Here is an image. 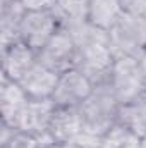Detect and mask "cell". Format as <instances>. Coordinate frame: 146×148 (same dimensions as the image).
Masks as SVG:
<instances>
[{
	"label": "cell",
	"instance_id": "cell-1",
	"mask_svg": "<svg viewBox=\"0 0 146 148\" xmlns=\"http://www.w3.org/2000/svg\"><path fill=\"white\" fill-rule=\"evenodd\" d=\"M79 110L83 117V131L105 136L119 122L120 103L117 102L110 83H107L95 86L91 95L79 105Z\"/></svg>",
	"mask_w": 146,
	"mask_h": 148
},
{
	"label": "cell",
	"instance_id": "cell-2",
	"mask_svg": "<svg viewBox=\"0 0 146 148\" xmlns=\"http://www.w3.org/2000/svg\"><path fill=\"white\" fill-rule=\"evenodd\" d=\"M108 47L115 59L136 57L146 48V24L124 12L108 31Z\"/></svg>",
	"mask_w": 146,
	"mask_h": 148
},
{
	"label": "cell",
	"instance_id": "cell-3",
	"mask_svg": "<svg viewBox=\"0 0 146 148\" xmlns=\"http://www.w3.org/2000/svg\"><path fill=\"white\" fill-rule=\"evenodd\" d=\"M110 86L120 105L134 102L145 91V77L138 57H120L115 59Z\"/></svg>",
	"mask_w": 146,
	"mask_h": 148
},
{
	"label": "cell",
	"instance_id": "cell-4",
	"mask_svg": "<svg viewBox=\"0 0 146 148\" xmlns=\"http://www.w3.org/2000/svg\"><path fill=\"white\" fill-rule=\"evenodd\" d=\"M77 60H79V50L71 33L65 29H60L38 52V62L59 76L76 69Z\"/></svg>",
	"mask_w": 146,
	"mask_h": 148
},
{
	"label": "cell",
	"instance_id": "cell-5",
	"mask_svg": "<svg viewBox=\"0 0 146 148\" xmlns=\"http://www.w3.org/2000/svg\"><path fill=\"white\" fill-rule=\"evenodd\" d=\"M115 64V57L110 50L108 43H95L84 48H79L77 67L84 74L93 86L110 83L112 69Z\"/></svg>",
	"mask_w": 146,
	"mask_h": 148
},
{
	"label": "cell",
	"instance_id": "cell-6",
	"mask_svg": "<svg viewBox=\"0 0 146 148\" xmlns=\"http://www.w3.org/2000/svg\"><path fill=\"white\" fill-rule=\"evenodd\" d=\"M59 31L60 23L53 10L26 12L21 24V41L38 53Z\"/></svg>",
	"mask_w": 146,
	"mask_h": 148
},
{
	"label": "cell",
	"instance_id": "cell-7",
	"mask_svg": "<svg viewBox=\"0 0 146 148\" xmlns=\"http://www.w3.org/2000/svg\"><path fill=\"white\" fill-rule=\"evenodd\" d=\"M93 88V83L79 69H72L59 76L52 100L57 107H79L91 95Z\"/></svg>",
	"mask_w": 146,
	"mask_h": 148
},
{
	"label": "cell",
	"instance_id": "cell-8",
	"mask_svg": "<svg viewBox=\"0 0 146 148\" xmlns=\"http://www.w3.org/2000/svg\"><path fill=\"white\" fill-rule=\"evenodd\" d=\"M29 98L19 86V83L3 76L2 93H0V109H2V122L19 131L23 115L28 109Z\"/></svg>",
	"mask_w": 146,
	"mask_h": 148
},
{
	"label": "cell",
	"instance_id": "cell-9",
	"mask_svg": "<svg viewBox=\"0 0 146 148\" xmlns=\"http://www.w3.org/2000/svg\"><path fill=\"white\" fill-rule=\"evenodd\" d=\"M2 59L3 76L17 83L38 62V53L26 43L16 41L10 47L2 48Z\"/></svg>",
	"mask_w": 146,
	"mask_h": 148
},
{
	"label": "cell",
	"instance_id": "cell-10",
	"mask_svg": "<svg viewBox=\"0 0 146 148\" xmlns=\"http://www.w3.org/2000/svg\"><path fill=\"white\" fill-rule=\"evenodd\" d=\"M23 91L28 95L29 100H48L53 97L57 83H59V74L46 69L36 62L21 81H17Z\"/></svg>",
	"mask_w": 146,
	"mask_h": 148
},
{
	"label": "cell",
	"instance_id": "cell-11",
	"mask_svg": "<svg viewBox=\"0 0 146 148\" xmlns=\"http://www.w3.org/2000/svg\"><path fill=\"white\" fill-rule=\"evenodd\" d=\"M83 131V117L79 107H57L50 122V136L55 145L71 143Z\"/></svg>",
	"mask_w": 146,
	"mask_h": 148
},
{
	"label": "cell",
	"instance_id": "cell-12",
	"mask_svg": "<svg viewBox=\"0 0 146 148\" xmlns=\"http://www.w3.org/2000/svg\"><path fill=\"white\" fill-rule=\"evenodd\" d=\"M55 109H57V105L53 103L52 98H48V100H29L28 109L23 115L19 131L28 133L35 138L48 134L50 122H52Z\"/></svg>",
	"mask_w": 146,
	"mask_h": 148
},
{
	"label": "cell",
	"instance_id": "cell-13",
	"mask_svg": "<svg viewBox=\"0 0 146 148\" xmlns=\"http://www.w3.org/2000/svg\"><path fill=\"white\" fill-rule=\"evenodd\" d=\"M26 16V9L21 0H12L2 3V17H0V36L2 48L10 47L16 41H21V24Z\"/></svg>",
	"mask_w": 146,
	"mask_h": 148
},
{
	"label": "cell",
	"instance_id": "cell-14",
	"mask_svg": "<svg viewBox=\"0 0 146 148\" xmlns=\"http://www.w3.org/2000/svg\"><path fill=\"white\" fill-rule=\"evenodd\" d=\"M122 14L120 0H89L88 3V23L105 31L112 29Z\"/></svg>",
	"mask_w": 146,
	"mask_h": 148
},
{
	"label": "cell",
	"instance_id": "cell-15",
	"mask_svg": "<svg viewBox=\"0 0 146 148\" xmlns=\"http://www.w3.org/2000/svg\"><path fill=\"white\" fill-rule=\"evenodd\" d=\"M117 124L129 127L141 140L146 138V91H143L134 102L127 105H120Z\"/></svg>",
	"mask_w": 146,
	"mask_h": 148
},
{
	"label": "cell",
	"instance_id": "cell-16",
	"mask_svg": "<svg viewBox=\"0 0 146 148\" xmlns=\"http://www.w3.org/2000/svg\"><path fill=\"white\" fill-rule=\"evenodd\" d=\"M89 0H57L53 12L60 23V29H71L88 21Z\"/></svg>",
	"mask_w": 146,
	"mask_h": 148
},
{
	"label": "cell",
	"instance_id": "cell-17",
	"mask_svg": "<svg viewBox=\"0 0 146 148\" xmlns=\"http://www.w3.org/2000/svg\"><path fill=\"white\" fill-rule=\"evenodd\" d=\"M102 148H141V138L122 124H115L103 136Z\"/></svg>",
	"mask_w": 146,
	"mask_h": 148
},
{
	"label": "cell",
	"instance_id": "cell-18",
	"mask_svg": "<svg viewBox=\"0 0 146 148\" xmlns=\"http://www.w3.org/2000/svg\"><path fill=\"white\" fill-rule=\"evenodd\" d=\"M122 10L146 24V0H120Z\"/></svg>",
	"mask_w": 146,
	"mask_h": 148
},
{
	"label": "cell",
	"instance_id": "cell-19",
	"mask_svg": "<svg viewBox=\"0 0 146 148\" xmlns=\"http://www.w3.org/2000/svg\"><path fill=\"white\" fill-rule=\"evenodd\" d=\"M71 143H76L81 148H102L103 136H98V134H93V133H88V131H81Z\"/></svg>",
	"mask_w": 146,
	"mask_h": 148
},
{
	"label": "cell",
	"instance_id": "cell-20",
	"mask_svg": "<svg viewBox=\"0 0 146 148\" xmlns=\"http://www.w3.org/2000/svg\"><path fill=\"white\" fill-rule=\"evenodd\" d=\"M26 12H38V10H53L57 0H21Z\"/></svg>",
	"mask_w": 146,
	"mask_h": 148
},
{
	"label": "cell",
	"instance_id": "cell-21",
	"mask_svg": "<svg viewBox=\"0 0 146 148\" xmlns=\"http://www.w3.org/2000/svg\"><path fill=\"white\" fill-rule=\"evenodd\" d=\"M57 148H81V147H77L76 143H64V145H57Z\"/></svg>",
	"mask_w": 146,
	"mask_h": 148
},
{
	"label": "cell",
	"instance_id": "cell-22",
	"mask_svg": "<svg viewBox=\"0 0 146 148\" xmlns=\"http://www.w3.org/2000/svg\"><path fill=\"white\" fill-rule=\"evenodd\" d=\"M141 148H146V138H143V140H141Z\"/></svg>",
	"mask_w": 146,
	"mask_h": 148
},
{
	"label": "cell",
	"instance_id": "cell-23",
	"mask_svg": "<svg viewBox=\"0 0 146 148\" xmlns=\"http://www.w3.org/2000/svg\"><path fill=\"white\" fill-rule=\"evenodd\" d=\"M7 2H12V0H2V3H7Z\"/></svg>",
	"mask_w": 146,
	"mask_h": 148
},
{
	"label": "cell",
	"instance_id": "cell-24",
	"mask_svg": "<svg viewBox=\"0 0 146 148\" xmlns=\"http://www.w3.org/2000/svg\"><path fill=\"white\" fill-rule=\"evenodd\" d=\"M50 148H57V145H53V147H50Z\"/></svg>",
	"mask_w": 146,
	"mask_h": 148
}]
</instances>
